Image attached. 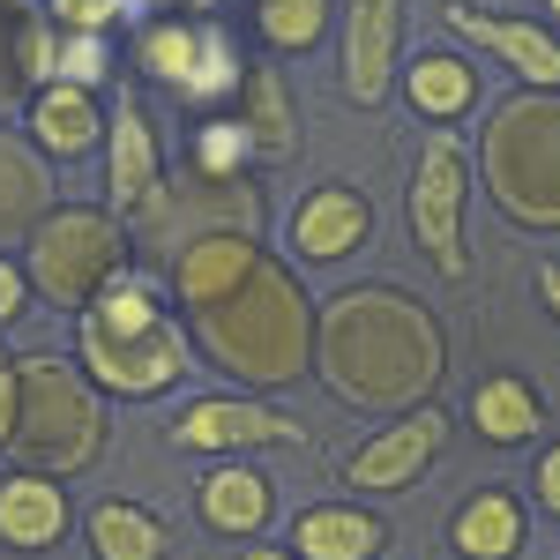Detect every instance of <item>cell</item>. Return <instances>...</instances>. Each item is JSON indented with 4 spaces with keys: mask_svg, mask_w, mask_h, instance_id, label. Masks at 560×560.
Returning <instances> with one entry per match:
<instances>
[{
    "mask_svg": "<svg viewBox=\"0 0 560 560\" xmlns=\"http://www.w3.org/2000/svg\"><path fill=\"white\" fill-rule=\"evenodd\" d=\"M314 374L359 411L433 404L448 374V337L427 306L396 284H345L314 306Z\"/></svg>",
    "mask_w": 560,
    "mask_h": 560,
    "instance_id": "6da1fadb",
    "label": "cell"
},
{
    "mask_svg": "<svg viewBox=\"0 0 560 560\" xmlns=\"http://www.w3.org/2000/svg\"><path fill=\"white\" fill-rule=\"evenodd\" d=\"M187 345L240 388H292L314 374V292L292 261L261 255L232 292L187 306Z\"/></svg>",
    "mask_w": 560,
    "mask_h": 560,
    "instance_id": "7a4b0ae2",
    "label": "cell"
},
{
    "mask_svg": "<svg viewBox=\"0 0 560 560\" xmlns=\"http://www.w3.org/2000/svg\"><path fill=\"white\" fill-rule=\"evenodd\" d=\"M75 366L105 396L135 404V396H165L195 366V345H187V322L128 269L75 314Z\"/></svg>",
    "mask_w": 560,
    "mask_h": 560,
    "instance_id": "3957f363",
    "label": "cell"
},
{
    "mask_svg": "<svg viewBox=\"0 0 560 560\" xmlns=\"http://www.w3.org/2000/svg\"><path fill=\"white\" fill-rule=\"evenodd\" d=\"M105 388L90 382L75 359L52 351H23L15 359V411H8V456L15 471H45V478H83L105 456Z\"/></svg>",
    "mask_w": 560,
    "mask_h": 560,
    "instance_id": "277c9868",
    "label": "cell"
},
{
    "mask_svg": "<svg viewBox=\"0 0 560 560\" xmlns=\"http://www.w3.org/2000/svg\"><path fill=\"white\" fill-rule=\"evenodd\" d=\"M478 179L523 232H560V90L516 83L478 135Z\"/></svg>",
    "mask_w": 560,
    "mask_h": 560,
    "instance_id": "5b68a950",
    "label": "cell"
},
{
    "mask_svg": "<svg viewBox=\"0 0 560 560\" xmlns=\"http://www.w3.org/2000/svg\"><path fill=\"white\" fill-rule=\"evenodd\" d=\"M135 269V232L105 202H52L23 240V277L52 314H83L113 277Z\"/></svg>",
    "mask_w": 560,
    "mask_h": 560,
    "instance_id": "8992f818",
    "label": "cell"
},
{
    "mask_svg": "<svg viewBox=\"0 0 560 560\" xmlns=\"http://www.w3.org/2000/svg\"><path fill=\"white\" fill-rule=\"evenodd\" d=\"M128 52H135V68H142L150 83H165L173 97H187L195 113H217V105L240 90V68H247L210 15H135Z\"/></svg>",
    "mask_w": 560,
    "mask_h": 560,
    "instance_id": "52a82bcc",
    "label": "cell"
},
{
    "mask_svg": "<svg viewBox=\"0 0 560 560\" xmlns=\"http://www.w3.org/2000/svg\"><path fill=\"white\" fill-rule=\"evenodd\" d=\"M464 202H471V150L464 135L433 120L411 158V187H404V217H411V247L441 269V277H471V247H464Z\"/></svg>",
    "mask_w": 560,
    "mask_h": 560,
    "instance_id": "ba28073f",
    "label": "cell"
},
{
    "mask_svg": "<svg viewBox=\"0 0 560 560\" xmlns=\"http://www.w3.org/2000/svg\"><path fill=\"white\" fill-rule=\"evenodd\" d=\"M269 224V210H261V179L255 173H165V187L150 195V210L135 217V247H158V255H179L187 240H202V232H261Z\"/></svg>",
    "mask_w": 560,
    "mask_h": 560,
    "instance_id": "9c48e42d",
    "label": "cell"
},
{
    "mask_svg": "<svg viewBox=\"0 0 560 560\" xmlns=\"http://www.w3.org/2000/svg\"><path fill=\"white\" fill-rule=\"evenodd\" d=\"M441 448H448V411L441 404H411L382 433H366L359 448H345L337 486H351V493H404V486H419L441 464Z\"/></svg>",
    "mask_w": 560,
    "mask_h": 560,
    "instance_id": "30bf717a",
    "label": "cell"
},
{
    "mask_svg": "<svg viewBox=\"0 0 560 560\" xmlns=\"http://www.w3.org/2000/svg\"><path fill=\"white\" fill-rule=\"evenodd\" d=\"M173 448H195V456H240V448H306L300 419H284L277 404H261V396H195L187 411H179L173 427H165Z\"/></svg>",
    "mask_w": 560,
    "mask_h": 560,
    "instance_id": "8fae6325",
    "label": "cell"
},
{
    "mask_svg": "<svg viewBox=\"0 0 560 560\" xmlns=\"http://www.w3.org/2000/svg\"><path fill=\"white\" fill-rule=\"evenodd\" d=\"M441 31L448 38H471L486 60H501L516 83L530 90H560V38L546 23H523V15H501V8H471V0H448L441 8Z\"/></svg>",
    "mask_w": 560,
    "mask_h": 560,
    "instance_id": "7c38bea8",
    "label": "cell"
},
{
    "mask_svg": "<svg viewBox=\"0 0 560 560\" xmlns=\"http://www.w3.org/2000/svg\"><path fill=\"white\" fill-rule=\"evenodd\" d=\"M165 187V142H158V120L142 113V97H120L105 113V210L135 224L150 210V195Z\"/></svg>",
    "mask_w": 560,
    "mask_h": 560,
    "instance_id": "4fadbf2b",
    "label": "cell"
},
{
    "mask_svg": "<svg viewBox=\"0 0 560 560\" xmlns=\"http://www.w3.org/2000/svg\"><path fill=\"white\" fill-rule=\"evenodd\" d=\"M366 240H374V202L359 187H345V179L306 187L300 202H292V217H284V247L300 261H345Z\"/></svg>",
    "mask_w": 560,
    "mask_h": 560,
    "instance_id": "5bb4252c",
    "label": "cell"
},
{
    "mask_svg": "<svg viewBox=\"0 0 560 560\" xmlns=\"http://www.w3.org/2000/svg\"><path fill=\"white\" fill-rule=\"evenodd\" d=\"M232 120H240V135H247L255 173H277V165L300 158V105H292V90H284V68H277V60H247V68H240Z\"/></svg>",
    "mask_w": 560,
    "mask_h": 560,
    "instance_id": "9a60e30c",
    "label": "cell"
},
{
    "mask_svg": "<svg viewBox=\"0 0 560 560\" xmlns=\"http://www.w3.org/2000/svg\"><path fill=\"white\" fill-rule=\"evenodd\" d=\"M404 68V0H351L345 8V97L382 105Z\"/></svg>",
    "mask_w": 560,
    "mask_h": 560,
    "instance_id": "2e32d148",
    "label": "cell"
},
{
    "mask_svg": "<svg viewBox=\"0 0 560 560\" xmlns=\"http://www.w3.org/2000/svg\"><path fill=\"white\" fill-rule=\"evenodd\" d=\"M68 478H45V471H8L0 478V546L15 553H45L68 538Z\"/></svg>",
    "mask_w": 560,
    "mask_h": 560,
    "instance_id": "e0dca14e",
    "label": "cell"
},
{
    "mask_svg": "<svg viewBox=\"0 0 560 560\" xmlns=\"http://www.w3.org/2000/svg\"><path fill=\"white\" fill-rule=\"evenodd\" d=\"M23 120H31V142L45 158H60V165H75V158H90L105 142V105L83 83H38V97L23 105Z\"/></svg>",
    "mask_w": 560,
    "mask_h": 560,
    "instance_id": "ac0fdd59",
    "label": "cell"
},
{
    "mask_svg": "<svg viewBox=\"0 0 560 560\" xmlns=\"http://www.w3.org/2000/svg\"><path fill=\"white\" fill-rule=\"evenodd\" d=\"M195 516L210 523L217 538H261L277 516V486L255 464H217L195 478Z\"/></svg>",
    "mask_w": 560,
    "mask_h": 560,
    "instance_id": "d6986e66",
    "label": "cell"
},
{
    "mask_svg": "<svg viewBox=\"0 0 560 560\" xmlns=\"http://www.w3.org/2000/svg\"><path fill=\"white\" fill-rule=\"evenodd\" d=\"M38 83H52V23L31 0H0V113L31 105Z\"/></svg>",
    "mask_w": 560,
    "mask_h": 560,
    "instance_id": "ffe728a7",
    "label": "cell"
},
{
    "mask_svg": "<svg viewBox=\"0 0 560 560\" xmlns=\"http://www.w3.org/2000/svg\"><path fill=\"white\" fill-rule=\"evenodd\" d=\"M261 255H269L261 232H202V240H187L179 255H165V261H173L179 306H202V300H217V292H232Z\"/></svg>",
    "mask_w": 560,
    "mask_h": 560,
    "instance_id": "44dd1931",
    "label": "cell"
},
{
    "mask_svg": "<svg viewBox=\"0 0 560 560\" xmlns=\"http://www.w3.org/2000/svg\"><path fill=\"white\" fill-rule=\"evenodd\" d=\"M388 523L359 501H322L292 516V553L300 560H382Z\"/></svg>",
    "mask_w": 560,
    "mask_h": 560,
    "instance_id": "7402d4cb",
    "label": "cell"
},
{
    "mask_svg": "<svg viewBox=\"0 0 560 560\" xmlns=\"http://www.w3.org/2000/svg\"><path fill=\"white\" fill-rule=\"evenodd\" d=\"M45 210H52V173H45V150L0 128V255L31 240Z\"/></svg>",
    "mask_w": 560,
    "mask_h": 560,
    "instance_id": "603a6c76",
    "label": "cell"
},
{
    "mask_svg": "<svg viewBox=\"0 0 560 560\" xmlns=\"http://www.w3.org/2000/svg\"><path fill=\"white\" fill-rule=\"evenodd\" d=\"M523 538H530V523H523V493H509V486H478L471 501L456 509V523H448L456 560H516Z\"/></svg>",
    "mask_w": 560,
    "mask_h": 560,
    "instance_id": "cb8c5ba5",
    "label": "cell"
},
{
    "mask_svg": "<svg viewBox=\"0 0 560 560\" xmlns=\"http://www.w3.org/2000/svg\"><path fill=\"white\" fill-rule=\"evenodd\" d=\"M471 427L486 441H501V448H516V441H538L546 427V396L523 382V374H486L471 388Z\"/></svg>",
    "mask_w": 560,
    "mask_h": 560,
    "instance_id": "d4e9b609",
    "label": "cell"
},
{
    "mask_svg": "<svg viewBox=\"0 0 560 560\" xmlns=\"http://www.w3.org/2000/svg\"><path fill=\"white\" fill-rule=\"evenodd\" d=\"M83 530H90V560H173V530L142 501H97Z\"/></svg>",
    "mask_w": 560,
    "mask_h": 560,
    "instance_id": "484cf974",
    "label": "cell"
},
{
    "mask_svg": "<svg viewBox=\"0 0 560 560\" xmlns=\"http://www.w3.org/2000/svg\"><path fill=\"white\" fill-rule=\"evenodd\" d=\"M404 97L419 105V120H456V113H471L478 105V68L471 60H456V52H419V60H404Z\"/></svg>",
    "mask_w": 560,
    "mask_h": 560,
    "instance_id": "4316f807",
    "label": "cell"
},
{
    "mask_svg": "<svg viewBox=\"0 0 560 560\" xmlns=\"http://www.w3.org/2000/svg\"><path fill=\"white\" fill-rule=\"evenodd\" d=\"M255 38L269 52H314L329 38V0H255Z\"/></svg>",
    "mask_w": 560,
    "mask_h": 560,
    "instance_id": "83f0119b",
    "label": "cell"
},
{
    "mask_svg": "<svg viewBox=\"0 0 560 560\" xmlns=\"http://www.w3.org/2000/svg\"><path fill=\"white\" fill-rule=\"evenodd\" d=\"M187 165H195V173H217V179L255 173V158H247V135H240V120H232V113H210V120L195 128V142H187Z\"/></svg>",
    "mask_w": 560,
    "mask_h": 560,
    "instance_id": "f1b7e54d",
    "label": "cell"
},
{
    "mask_svg": "<svg viewBox=\"0 0 560 560\" xmlns=\"http://www.w3.org/2000/svg\"><path fill=\"white\" fill-rule=\"evenodd\" d=\"M113 75V38L105 31H52V83L97 90Z\"/></svg>",
    "mask_w": 560,
    "mask_h": 560,
    "instance_id": "f546056e",
    "label": "cell"
},
{
    "mask_svg": "<svg viewBox=\"0 0 560 560\" xmlns=\"http://www.w3.org/2000/svg\"><path fill=\"white\" fill-rule=\"evenodd\" d=\"M120 15H135L128 0H45V23L52 31H113Z\"/></svg>",
    "mask_w": 560,
    "mask_h": 560,
    "instance_id": "4dcf8cb0",
    "label": "cell"
},
{
    "mask_svg": "<svg viewBox=\"0 0 560 560\" xmlns=\"http://www.w3.org/2000/svg\"><path fill=\"white\" fill-rule=\"evenodd\" d=\"M31 314V277H23V261L0 255V329H15Z\"/></svg>",
    "mask_w": 560,
    "mask_h": 560,
    "instance_id": "1f68e13d",
    "label": "cell"
},
{
    "mask_svg": "<svg viewBox=\"0 0 560 560\" xmlns=\"http://www.w3.org/2000/svg\"><path fill=\"white\" fill-rule=\"evenodd\" d=\"M530 501H538L546 516H560V441L538 456V471H530Z\"/></svg>",
    "mask_w": 560,
    "mask_h": 560,
    "instance_id": "d6a6232c",
    "label": "cell"
},
{
    "mask_svg": "<svg viewBox=\"0 0 560 560\" xmlns=\"http://www.w3.org/2000/svg\"><path fill=\"white\" fill-rule=\"evenodd\" d=\"M538 306H546V314L560 322V255H546V261H538Z\"/></svg>",
    "mask_w": 560,
    "mask_h": 560,
    "instance_id": "836d02e7",
    "label": "cell"
},
{
    "mask_svg": "<svg viewBox=\"0 0 560 560\" xmlns=\"http://www.w3.org/2000/svg\"><path fill=\"white\" fill-rule=\"evenodd\" d=\"M217 0H142L135 15H210Z\"/></svg>",
    "mask_w": 560,
    "mask_h": 560,
    "instance_id": "e575fe53",
    "label": "cell"
},
{
    "mask_svg": "<svg viewBox=\"0 0 560 560\" xmlns=\"http://www.w3.org/2000/svg\"><path fill=\"white\" fill-rule=\"evenodd\" d=\"M8 411H15V359H0V441H8Z\"/></svg>",
    "mask_w": 560,
    "mask_h": 560,
    "instance_id": "d590c367",
    "label": "cell"
},
{
    "mask_svg": "<svg viewBox=\"0 0 560 560\" xmlns=\"http://www.w3.org/2000/svg\"><path fill=\"white\" fill-rule=\"evenodd\" d=\"M240 560H300V553H292V546H247Z\"/></svg>",
    "mask_w": 560,
    "mask_h": 560,
    "instance_id": "8d00e7d4",
    "label": "cell"
},
{
    "mask_svg": "<svg viewBox=\"0 0 560 560\" xmlns=\"http://www.w3.org/2000/svg\"><path fill=\"white\" fill-rule=\"evenodd\" d=\"M546 15H553V23H560V0H546Z\"/></svg>",
    "mask_w": 560,
    "mask_h": 560,
    "instance_id": "74e56055",
    "label": "cell"
}]
</instances>
